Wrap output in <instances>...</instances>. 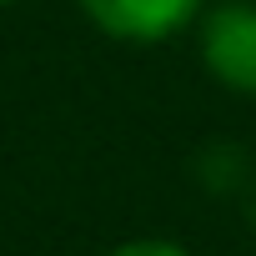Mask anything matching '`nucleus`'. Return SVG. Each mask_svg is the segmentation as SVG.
I'll list each match as a JSON object with an SVG mask.
<instances>
[{
    "label": "nucleus",
    "instance_id": "obj_3",
    "mask_svg": "<svg viewBox=\"0 0 256 256\" xmlns=\"http://www.w3.org/2000/svg\"><path fill=\"white\" fill-rule=\"evenodd\" d=\"M106 256H196V251H186V246L171 241V236H131V241L110 246Z\"/></svg>",
    "mask_w": 256,
    "mask_h": 256
},
{
    "label": "nucleus",
    "instance_id": "obj_5",
    "mask_svg": "<svg viewBox=\"0 0 256 256\" xmlns=\"http://www.w3.org/2000/svg\"><path fill=\"white\" fill-rule=\"evenodd\" d=\"M0 6H16V0H0Z\"/></svg>",
    "mask_w": 256,
    "mask_h": 256
},
{
    "label": "nucleus",
    "instance_id": "obj_4",
    "mask_svg": "<svg viewBox=\"0 0 256 256\" xmlns=\"http://www.w3.org/2000/svg\"><path fill=\"white\" fill-rule=\"evenodd\" d=\"M246 216H251V231H256V186H251V211Z\"/></svg>",
    "mask_w": 256,
    "mask_h": 256
},
{
    "label": "nucleus",
    "instance_id": "obj_1",
    "mask_svg": "<svg viewBox=\"0 0 256 256\" xmlns=\"http://www.w3.org/2000/svg\"><path fill=\"white\" fill-rule=\"evenodd\" d=\"M201 66L216 86L256 100V0H221L206 16H196Z\"/></svg>",
    "mask_w": 256,
    "mask_h": 256
},
{
    "label": "nucleus",
    "instance_id": "obj_2",
    "mask_svg": "<svg viewBox=\"0 0 256 256\" xmlns=\"http://www.w3.org/2000/svg\"><path fill=\"white\" fill-rule=\"evenodd\" d=\"M80 10L110 40L156 46V40L181 36L201 16V0H80Z\"/></svg>",
    "mask_w": 256,
    "mask_h": 256
}]
</instances>
